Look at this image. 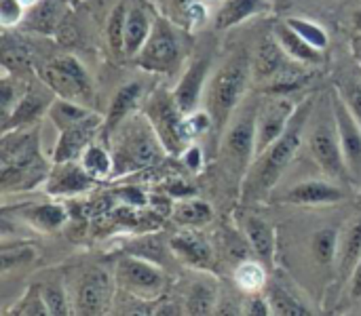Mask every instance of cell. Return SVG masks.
<instances>
[{
	"mask_svg": "<svg viewBox=\"0 0 361 316\" xmlns=\"http://www.w3.org/2000/svg\"><path fill=\"white\" fill-rule=\"evenodd\" d=\"M313 108H315V95H309L307 99L298 103L286 133L252 163L247 177L241 186V192H239L243 203L260 201L277 186L283 171L288 169L298 148L302 146V139L307 137V127H309Z\"/></svg>",
	"mask_w": 361,
	"mask_h": 316,
	"instance_id": "obj_1",
	"label": "cell"
},
{
	"mask_svg": "<svg viewBox=\"0 0 361 316\" xmlns=\"http://www.w3.org/2000/svg\"><path fill=\"white\" fill-rule=\"evenodd\" d=\"M110 152L114 158L112 179L125 177L137 171H146L163 160L167 154L161 137L157 135L148 116L137 110L110 135Z\"/></svg>",
	"mask_w": 361,
	"mask_h": 316,
	"instance_id": "obj_2",
	"label": "cell"
},
{
	"mask_svg": "<svg viewBox=\"0 0 361 316\" xmlns=\"http://www.w3.org/2000/svg\"><path fill=\"white\" fill-rule=\"evenodd\" d=\"M260 101L254 95H245L241 106L235 110L224 133L220 135L218 160L226 173V179L241 192L247 171L256 158V120Z\"/></svg>",
	"mask_w": 361,
	"mask_h": 316,
	"instance_id": "obj_3",
	"label": "cell"
},
{
	"mask_svg": "<svg viewBox=\"0 0 361 316\" xmlns=\"http://www.w3.org/2000/svg\"><path fill=\"white\" fill-rule=\"evenodd\" d=\"M252 80V55L245 49L235 51L224 65L209 78L205 89V110L214 120V131L224 133L235 110L247 95V84Z\"/></svg>",
	"mask_w": 361,
	"mask_h": 316,
	"instance_id": "obj_4",
	"label": "cell"
},
{
	"mask_svg": "<svg viewBox=\"0 0 361 316\" xmlns=\"http://www.w3.org/2000/svg\"><path fill=\"white\" fill-rule=\"evenodd\" d=\"M142 112L152 122L167 154L182 156L195 144L197 137L188 125V114L182 112L173 91H169L165 84H157V89L144 99Z\"/></svg>",
	"mask_w": 361,
	"mask_h": 316,
	"instance_id": "obj_5",
	"label": "cell"
},
{
	"mask_svg": "<svg viewBox=\"0 0 361 316\" xmlns=\"http://www.w3.org/2000/svg\"><path fill=\"white\" fill-rule=\"evenodd\" d=\"M307 146H309V152H311L313 160L317 163V167L332 182H338L345 188L353 186L347 163H345L343 146H341V135H338L334 108H332V97L324 99V110H322L319 118H313V114H311V120L307 127Z\"/></svg>",
	"mask_w": 361,
	"mask_h": 316,
	"instance_id": "obj_6",
	"label": "cell"
},
{
	"mask_svg": "<svg viewBox=\"0 0 361 316\" xmlns=\"http://www.w3.org/2000/svg\"><path fill=\"white\" fill-rule=\"evenodd\" d=\"M135 65L150 74H173L180 70L184 61L182 36L176 25L165 17H154L152 32L142 46V51L133 57Z\"/></svg>",
	"mask_w": 361,
	"mask_h": 316,
	"instance_id": "obj_7",
	"label": "cell"
},
{
	"mask_svg": "<svg viewBox=\"0 0 361 316\" xmlns=\"http://www.w3.org/2000/svg\"><path fill=\"white\" fill-rule=\"evenodd\" d=\"M36 74L40 82L55 93V97L72 99V101H80L89 106L91 95H93L91 80H89L85 65L74 55H68V53L55 55L51 61L40 65Z\"/></svg>",
	"mask_w": 361,
	"mask_h": 316,
	"instance_id": "obj_8",
	"label": "cell"
},
{
	"mask_svg": "<svg viewBox=\"0 0 361 316\" xmlns=\"http://www.w3.org/2000/svg\"><path fill=\"white\" fill-rule=\"evenodd\" d=\"M114 279L118 289L144 300L157 298L165 287V272L161 264L133 253H127L116 262Z\"/></svg>",
	"mask_w": 361,
	"mask_h": 316,
	"instance_id": "obj_9",
	"label": "cell"
},
{
	"mask_svg": "<svg viewBox=\"0 0 361 316\" xmlns=\"http://www.w3.org/2000/svg\"><path fill=\"white\" fill-rule=\"evenodd\" d=\"M116 289V279L110 277L106 270L89 268L80 274L74 285V300L72 308L80 316L106 315L112 306Z\"/></svg>",
	"mask_w": 361,
	"mask_h": 316,
	"instance_id": "obj_10",
	"label": "cell"
},
{
	"mask_svg": "<svg viewBox=\"0 0 361 316\" xmlns=\"http://www.w3.org/2000/svg\"><path fill=\"white\" fill-rule=\"evenodd\" d=\"M298 103L292 101L290 95H269V99L260 101L256 120V158L286 133Z\"/></svg>",
	"mask_w": 361,
	"mask_h": 316,
	"instance_id": "obj_11",
	"label": "cell"
},
{
	"mask_svg": "<svg viewBox=\"0 0 361 316\" xmlns=\"http://www.w3.org/2000/svg\"><path fill=\"white\" fill-rule=\"evenodd\" d=\"M332 108H334V118L341 135V146L345 154V163L351 175V184L360 190L361 188V125L353 116L345 99L334 91L332 95Z\"/></svg>",
	"mask_w": 361,
	"mask_h": 316,
	"instance_id": "obj_12",
	"label": "cell"
},
{
	"mask_svg": "<svg viewBox=\"0 0 361 316\" xmlns=\"http://www.w3.org/2000/svg\"><path fill=\"white\" fill-rule=\"evenodd\" d=\"M102 127H104V118L93 112L85 120L59 131L57 144H55V148L51 152V163L80 160L87 146L95 141L97 133H102Z\"/></svg>",
	"mask_w": 361,
	"mask_h": 316,
	"instance_id": "obj_13",
	"label": "cell"
},
{
	"mask_svg": "<svg viewBox=\"0 0 361 316\" xmlns=\"http://www.w3.org/2000/svg\"><path fill=\"white\" fill-rule=\"evenodd\" d=\"M209 70H212V59L207 55L195 57L188 61L186 70L182 72L180 80L176 82L173 97L178 101V106L182 108L184 114H192L195 110H199L201 97L205 95L207 89V78H209Z\"/></svg>",
	"mask_w": 361,
	"mask_h": 316,
	"instance_id": "obj_14",
	"label": "cell"
},
{
	"mask_svg": "<svg viewBox=\"0 0 361 316\" xmlns=\"http://www.w3.org/2000/svg\"><path fill=\"white\" fill-rule=\"evenodd\" d=\"M169 249L171 253L186 266L195 270H214L216 253L207 236H203L197 228H184L169 236Z\"/></svg>",
	"mask_w": 361,
	"mask_h": 316,
	"instance_id": "obj_15",
	"label": "cell"
},
{
	"mask_svg": "<svg viewBox=\"0 0 361 316\" xmlns=\"http://www.w3.org/2000/svg\"><path fill=\"white\" fill-rule=\"evenodd\" d=\"M53 91L49 87L44 89H25L21 97L17 99L13 112L2 120V133L13 131V129H25L34 127L42 116H47L53 99Z\"/></svg>",
	"mask_w": 361,
	"mask_h": 316,
	"instance_id": "obj_16",
	"label": "cell"
},
{
	"mask_svg": "<svg viewBox=\"0 0 361 316\" xmlns=\"http://www.w3.org/2000/svg\"><path fill=\"white\" fill-rule=\"evenodd\" d=\"M97 184L95 177H91L78 160H68V163H53L51 173L47 177L44 192L51 196H76L87 190H91Z\"/></svg>",
	"mask_w": 361,
	"mask_h": 316,
	"instance_id": "obj_17",
	"label": "cell"
},
{
	"mask_svg": "<svg viewBox=\"0 0 361 316\" xmlns=\"http://www.w3.org/2000/svg\"><path fill=\"white\" fill-rule=\"evenodd\" d=\"M144 91H146V84L142 80H127L125 84L118 87V91L112 95L108 112L104 116L102 137L110 139V135L118 129V125L140 110V106L146 99Z\"/></svg>",
	"mask_w": 361,
	"mask_h": 316,
	"instance_id": "obj_18",
	"label": "cell"
},
{
	"mask_svg": "<svg viewBox=\"0 0 361 316\" xmlns=\"http://www.w3.org/2000/svg\"><path fill=\"white\" fill-rule=\"evenodd\" d=\"M290 205H300V207H328L345 201V186L338 182H324V179H309L292 186L283 198Z\"/></svg>",
	"mask_w": 361,
	"mask_h": 316,
	"instance_id": "obj_19",
	"label": "cell"
},
{
	"mask_svg": "<svg viewBox=\"0 0 361 316\" xmlns=\"http://www.w3.org/2000/svg\"><path fill=\"white\" fill-rule=\"evenodd\" d=\"M49 173H51V167L40 154V156H36L32 160H25V163L0 167V186H2L4 194L32 190V188L44 184Z\"/></svg>",
	"mask_w": 361,
	"mask_h": 316,
	"instance_id": "obj_20",
	"label": "cell"
},
{
	"mask_svg": "<svg viewBox=\"0 0 361 316\" xmlns=\"http://www.w3.org/2000/svg\"><path fill=\"white\" fill-rule=\"evenodd\" d=\"M241 234L250 241L258 260L267 266L275 262V230L273 226L256 213H239Z\"/></svg>",
	"mask_w": 361,
	"mask_h": 316,
	"instance_id": "obj_21",
	"label": "cell"
},
{
	"mask_svg": "<svg viewBox=\"0 0 361 316\" xmlns=\"http://www.w3.org/2000/svg\"><path fill=\"white\" fill-rule=\"evenodd\" d=\"M292 57H288V53L281 49V44L277 42L275 36H269L264 40H260V44L256 46L254 55H252V78L262 87L264 82H269Z\"/></svg>",
	"mask_w": 361,
	"mask_h": 316,
	"instance_id": "obj_22",
	"label": "cell"
},
{
	"mask_svg": "<svg viewBox=\"0 0 361 316\" xmlns=\"http://www.w3.org/2000/svg\"><path fill=\"white\" fill-rule=\"evenodd\" d=\"M315 70L317 68H311V65H305L300 61L290 59L269 82L262 84V93H267V95H292L313 80Z\"/></svg>",
	"mask_w": 361,
	"mask_h": 316,
	"instance_id": "obj_23",
	"label": "cell"
},
{
	"mask_svg": "<svg viewBox=\"0 0 361 316\" xmlns=\"http://www.w3.org/2000/svg\"><path fill=\"white\" fill-rule=\"evenodd\" d=\"M273 36L277 38V42L281 44V49L288 53V57H292L294 61H300L305 65H311V68H319L324 65L326 57H324V51L315 49L313 44H309L300 34H296L286 21L277 23L275 30H273Z\"/></svg>",
	"mask_w": 361,
	"mask_h": 316,
	"instance_id": "obj_24",
	"label": "cell"
},
{
	"mask_svg": "<svg viewBox=\"0 0 361 316\" xmlns=\"http://www.w3.org/2000/svg\"><path fill=\"white\" fill-rule=\"evenodd\" d=\"M269 8H271L269 0H220V6L214 17V27L220 32L231 30Z\"/></svg>",
	"mask_w": 361,
	"mask_h": 316,
	"instance_id": "obj_25",
	"label": "cell"
},
{
	"mask_svg": "<svg viewBox=\"0 0 361 316\" xmlns=\"http://www.w3.org/2000/svg\"><path fill=\"white\" fill-rule=\"evenodd\" d=\"M154 19H150L148 11L140 2H129L127 21H125V57H135L146 44L152 32Z\"/></svg>",
	"mask_w": 361,
	"mask_h": 316,
	"instance_id": "obj_26",
	"label": "cell"
},
{
	"mask_svg": "<svg viewBox=\"0 0 361 316\" xmlns=\"http://www.w3.org/2000/svg\"><path fill=\"white\" fill-rule=\"evenodd\" d=\"M361 260V215L351 220L347 228L341 234L338 241V255H336V266L341 270L343 279H351L357 262Z\"/></svg>",
	"mask_w": 361,
	"mask_h": 316,
	"instance_id": "obj_27",
	"label": "cell"
},
{
	"mask_svg": "<svg viewBox=\"0 0 361 316\" xmlns=\"http://www.w3.org/2000/svg\"><path fill=\"white\" fill-rule=\"evenodd\" d=\"M63 19V2L61 0H40L30 8V13L23 19V27L38 34H53Z\"/></svg>",
	"mask_w": 361,
	"mask_h": 316,
	"instance_id": "obj_28",
	"label": "cell"
},
{
	"mask_svg": "<svg viewBox=\"0 0 361 316\" xmlns=\"http://www.w3.org/2000/svg\"><path fill=\"white\" fill-rule=\"evenodd\" d=\"M171 220L182 228H201L214 220V209L207 201L186 196L171 209Z\"/></svg>",
	"mask_w": 361,
	"mask_h": 316,
	"instance_id": "obj_29",
	"label": "cell"
},
{
	"mask_svg": "<svg viewBox=\"0 0 361 316\" xmlns=\"http://www.w3.org/2000/svg\"><path fill=\"white\" fill-rule=\"evenodd\" d=\"M21 215L27 224H32L34 228H38L42 232H55L68 222V209L59 203L36 205V207L25 209Z\"/></svg>",
	"mask_w": 361,
	"mask_h": 316,
	"instance_id": "obj_30",
	"label": "cell"
},
{
	"mask_svg": "<svg viewBox=\"0 0 361 316\" xmlns=\"http://www.w3.org/2000/svg\"><path fill=\"white\" fill-rule=\"evenodd\" d=\"M220 293L216 283L209 281H197L190 285L186 296V312L192 316L214 315L218 310Z\"/></svg>",
	"mask_w": 361,
	"mask_h": 316,
	"instance_id": "obj_31",
	"label": "cell"
},
{
	"mask_svg": "<svg viewBox=\"0 0 361 316\" xmlns=\"http://www.w3.org/2000/svg\"><path fill=\"white\" fill-rule=\"evenodd\" d=\"M91 114H93V112H91L85 103L57 97V99L51 103V108H49V112H47V118L51 120V125H53L57 131H63V129H68V127H72V125L85 120V118L91 116Z\"/></svg>",
	"mask_w": 361,
	"mask_h": 316,
	"instance_id": "obj_32",
	"label": "cell"
},
{
	"mask_svg": "<svg viewBox=\"0 0 361 316\" xmlns=\"http://www.w3.org/2000/svg\"><path fill=\"white\" fill-rule=\"evenodd\" d=\"M78 163H80L82 169H85L91 177H95L97 182H102V179H112L114 158H112V152H110L106 146H102V144H97V141L89 144L87 150L82 152V156H80Z\"/></svg>",
	"mask_w": 361,
	"mask_h": 316,
	"instance_id": "obj_33",
	"label": "cell"
},
{
	"mask_svg": "<svg viewBox=\"0 0 361 316\" xmlns=\"http://www.w3.org/2000/svg\"><path fill=\"white\" fill-rule=\"evenodd\" d=\"M235 283L237 287L250 296V293H260L267 289L269 285V277H267V268L260 264V262H254V260H245V262H239L237 264V270H235Z\"/></svg>",
	"mask_w": 361,
	"mask_h": 316,
	"instance_id": "obj_34",
	"label": "cell"
},
{
	"mask_svg": "<svg viewBox=\"0 0 361 316\" xmlns=\"http://www.w3.org/2000/svg\"><path fill=\"white\" fill-rule=\"evenodd\" d=\"M338 241H341L338 230H334V228L317 230L311 239V253H313L315 262L322 266L334 264L336 255H338Z\"/></svg>",
	"mask_w": 361,
	"mask_h": 316,
	"instance_id": "obj_35",
	"label": "cell"
},
{
	"mask_svg": "<svg viewBox=\"0 0 361 316\" xmlns=\"http://www.w3.org/2000/svg\"><path fill=\"white\" fill-rule=\"evenodd\" d=\"M2 68L8 74H21L32 72V55L30 49L19 40L4 38L2 42Z\"/></svg>",
	"mask_w": 361,
	"mask_h": 316,
	"instance_id": "obj_36",
	"label": "cell"
},
{
	"mask_svg": "<svg viewBox=\"0 0 361 316\" xmlns=\"http://www.w3.org/2000/svg\"><path fill=\"white\" fill-rule=\"evenodd\" d=\"M267 298H269V302H271V310H273V315H277V316L311 315V310H309L300 300H296L290 291H286L283 287H277V285L269 287V289H267Z\"/></svg>",
	"mask_w": 361,
	"mask_h": 316,
	"instance_id": "obj_37",
	"label": "cell"
},
{
	"mask_svg": "<svg viewBox=\"0 0 361 316\" xmlns=\"http://www.w3.org/2000/svg\"><path fill=\"white\" fill-rule=\"evenodd\" d=\"M127 8L129 2L123 0L118 2L110 17H108V25H106V34H108V44L112 49L114 55H123L125 57V21H127Z\"/></svg>",
	"mask_w": 361,
	"mask_h": 316,
	"instance_id": "obj_38",
	"label": "cell"
},
{
	"mask_svg": "<svg viewBox=\"0 0 361 316\" xmlns=\"http://www.w3.org/2000/svg\"><path fill=\"white\" fill-rule=\"evenodd\" d=\"M286 23H288L296 34H300L309 44H313L315 49H319V51H326V49H328L330 36H328V32H326L319 23H315V21H311V19H305V17H288Z\"/></svg>",
	"mask_w": 361,
	"mask_h": 316,
	"instance_id": "obj_39",
	"label": "cell"
},
{
	"mask_svg": "<svg viewBox=\"0 0 361 316\" xmlns=\"http://www.w3.org/2000/svg\"><path fill=\"white\" fill-rule=\"evenodd\" d=\"M334 91L345 99V103L349 106V110L353 112V116L361 125V76H353V74L343 76L336 82Z\"/></svg>",
	"mask_w": 361,
	"mask_h": 316,
	"instance_id": "obj_40",
	"label": "cell"
},
{
	"mask_svg": "<svg viewBox=\"0 0 361 316\" xmlns=\"http://www.w3.org/2000/svg\"><path fill=\"white\" fill-rule=\"evenodd\" d=\"M42 300L47 304V310L51 316H66L70 312V300L66 296V289L59 283H47L40 285Z\"/></svg>",
	"mask_w": 361,
	"mask_h": 316,
	"instance_id": "obj_41",
	"label": "cell"
},
{
	"mask_svg": "<svg viewBox=\"0 0 361 316\" xmlns=\"http://www.w3.org/2000/svg\"><path fill=\"white\" fill-rule=\"evenodd\" d=\"M19 308H15L11 315L19 316H49L47 310V304L42 300V291H40V285H32L27 289V293L23 296V300L17 304Z\"/></svg>",
	"mask_w": 361,
	"mask_h": 316,
	"instance_id": "obj_42",
	"label": "cell"
},
{
	"mask_svg": "<svg viewBox=\"0 0 361 316\" xmlns=\"http://www.w3.org/2000/svg\"><path fill=\"white\" fill-rule=\"evenodd\" d=\"M36 258V249L27 247V245H15L13 249L8 245L2 247V253H0V266H2V272H11L15 266L19 264H25L30 260Z\"/></svg>",
	"mask_w": 361,
	"mask_h": 316,
	"instance_id": "obj_43",
	"label": "cell"
},
{
	"mask_svg": "<svg viewBox=\"0 0 361 316\" xmlns=\"http://www.w3.org/2000/svg\"><path fill=\"white\" fill-rule=\"evenodd\" d=\"M25 15H27V6L21 0H0V23L4 30L21 25Z\"/></svg>",
	"mask_w": 361,
	"mask_h": 316,
	"instance_id": "obj_44",
	"label": "cell"
},
{
	"mask_svg": "<svg viewBox=\"0 0 361 316\" xmlns=\"http://www.w3.org/2000/svg\"><path fill=\"white\" fill-rule=\"evenodd\" d=\"M129 253L133 255H142V258H148L152 262H159L161 264V255H163V245L157 236H140L131 247H129Z\"/></svg>",
	"mask_w": 361,
	"mask_h": 316,
	"instance_id": "obj_45",
	"label": "cell"
},
{
	"mask_svg": "<svg viewBox=\"0 0 361 316\" xmlns=\"http://www.w3.org/2000/svg\"><path fill=\"white\" fill-rule=\"evenodd\" d=\"M241 315H247V316L273 315L269 298H267L262 291H260V293H250V296H247V300L243 302V310H241Z\"/></svg>",
	"mask_w": 361,
	"mask_h": 316,
	"instance_id": "obj_46",
	"label": "cell"
},
{
	"mask_svg": "<svg viewBox=\"0 0 361 316\" xmlns=\"http://www.w3.org/2000/svg\"><path fill=\"white\" fill-rule=\"evenodd\" d=\"M21 95H17V87H13L11 84V80H8V72H4V78H2V82H0V103H2V120L13 112V108H15V103H17V99H19Z\"/></svg>",
	"mask_w": 361,
	"mask_h": 316,
	"instance_id": "obj_47",
	"label": "cell"
},
{
	"mask_svg": "<svg viewBox=\"0 0 361 316\" xmlns=\"http://www.w3.org/2000/svg\"><path fill=\"white\" fill-rule=\"evenodd\" d=\"M114 196H116L121 203H125V205H133V207H148V196H146V192H144L142 188H133V186H129V188H121V190H116V192H114Z\"/></svg>",
	"mask_w": 361,
	"mask_h": 316,
	"instance_id": "obj_48",
	"label": "cell"
},
{
	"mask_svg": "<svg viewBox=\"0 0 361 316\" xmlns=\"http://www.w3.org/2000/svg\"><path fill=\"white\" fill-rule=\"evenodd\" d=\"M165 190H167V194H169V196H180V198L195 196V190H192L184 179H169Z\"/></svg>",
	"mask_w": 361,
	"mask_h": 316,
	"instance_id": "obj_49",
	"label": "cell"
},
{
	"mask_svg": "<svg viewBox=\"0 0 361 316\" xmlns=\"http://www.w3.org/2000/svg\"><path fill=\"white\" fill-rule=\"evenodd\" d=\"M182 158H184L186 167L192 169V171H199V167H201V163H203V154H201L199 146H195V144L182 154Z\"/></svg>",
	"mask_w": 361,
	"mask_h": 316,
	"instance_id": "obj_50",
	"label": "cell"
},
{
	"mask_svg": "<svg viewBox=\"0 0 361 316\" xmlns=\"http://www.w3.org/2000/svg\"><path fill=\"white\" fill-rule=\"evenodd\" d=\"M199 0H171V6H173V17L182 23L184 21V17H186V13L197 4Z\"/></svg>",
	"mask_w": 361,
	"mask_h": 316,
	"instance_id": "obj_51",
	"label": "cell"
},
{
	"mask_svg": "<svg viewBox=\"0 0 361 316\" xmlns=\"http://www.w3.org/2000/svg\"><path fill=\"white\" fill-rule=\"evenodd\" d=\"M349 287H351V296L355 300H361V260L357 262V266H355V270H353V274L349 279Z\"/></svg>",
	"mask_w": 361,
	"mask_h": 316,
	"instance_id": "obj_52",
	"label": "cell"
},
{
	"mask_svg": "<svg viewBox=\"0 0 361 316\" xmlns=\"http://www.w3.org/2000/svg\"><path fill=\"white\" fill-rule=\"evenodd\" d=\"M351 23H353V30L361 34V6L353 13V17H351Z\"/></svg>",
	"mask_w": 361,
	"mask_h": 316,
	"instance_id": "obj_53",
	"label": "cell"
},
{
	"mask_svg": "<svg viewBox=\"0 0 361 316\" xmlns=\"http://www.w3.org/2000/svg\"><path fill=\"white\" fill-rule=\"evenodd\" d=\"M353 53H355V57H357V61H360L361 65V34L355 36V40H353Z\"/></svg>",
	"mask_w": 361,
	"mask_h": 316,
	"instance_id": "obj_54",
	"label": "cell"
},
{
	"mask_svg": "<svg viewBox=\"0 0 361 316\" xmlns=\"http://www.w3.org/2000/svg\"><path fill=\"white\" fill-rule=\"evenodd\" d=\"M21 2H23V4H25L27 8H32V6H34V4H38L40 0H21Z\"/></svg>",
	"mask_w": 361,
	"mask_h": 316,
	"instance_id": "obj_55",
	"label": "cell"
},
{
	"mask_svg": "<svg viewBox=\"0 0 361 316\" xmlns=\"http://www.w3.org/2000/svg\"><path fill=\"white\" fill-rule=\"evenodd\" d=\"M357 203H360V207H361V188H360V192H357Z\"/></svg>",
	"mask_w": 361,
	"mask_h": 316,
	"instance_id": "obj_56",
	"label": "cell"
},
{
	"mask_svg": "<svg viewBox=\"0 0 361 316\" xmlns=\"http://www.w3.org/2000/svg\"><path fill=\"white\" fill-rule=\"evenodd\" d=\"M205 2H214V0H205Z\"/></svg>",
	"mask_w": 361,
	"mask_h": 316,
	"instance_id": "obj_57",
	"label": "cell"
}]
</instances>
